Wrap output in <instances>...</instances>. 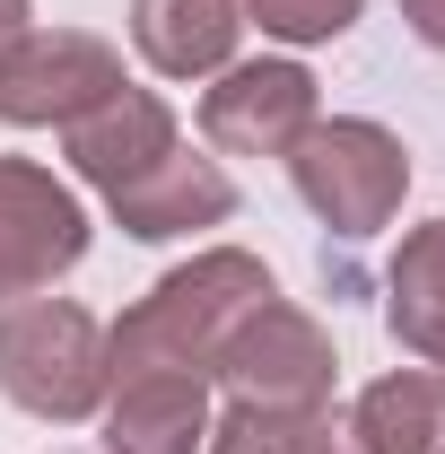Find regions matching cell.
I'll use <instances>...</instances> for the list:
<instances>
[{"mask_svg":"<svg viewBox=\"0 0 445 454\" xmlns=\"http://www.w3.org/2000/svg\"><path fill=\"white\" fill-rule=\"evenodd\" d=\"M262 297H279V280L262 271V254H245V245H210V254L175 262L167 280L105 333V376L113 385L122 376H210L227 333Z\"/></svg>","mask_w":445,"mask_h":454,"instance_id":"obj_1","label":"cell"},{"mask_svg":"<svg viewBox=\"0 0 445 454\" xmlns=\"http://www.w3.org/2000/svg\"><path fill=\"white\" fill-rule=\"evenodd\" d=\"M0 394L18 402L27 419H53V428H79L97 419L113 394L105 376V324L70 297H18L0 306Z\"/></svg>","mask_w":445,"mask_h":454,"instance_id":"obj_2","label":"cell"},{"mask_svg":"<svg viewBox=\"0 0 445 454\" xmlns=\"http://www.w3.org/2000/svg\"><path fill=\"white\" fill-rule=\"evenodd\" d=\"M288 184H297V201L332 227V236L358 245V236H385L402 219L410 149L393 140L385 122H367V114H332V122H315L288 149Z\"/></svg>","mask_w":445,"mask_h":454,"instance_id":"obj_3","label":"cell"},{"mask_svg":"<svg viewBox=\"0 0 445 454\" xmlns=\"http://www.w3.org/2000/svg\"><path fill=\"white\" fill-rule=\"evenodd\" d=\"M227 385V402H271V411H324L340 385V358H332V333L306 315V306H288V297H262L236 333H227L219 367H210Z\"/></svg>","mask_w":445,"mask_h":454,"instance_id":"obj_4","label":"cell"},{"mask_svg":"<svg viewBox=\"0 0 445 454\" xmlns=\"http://www.w3.org/2000/svg\"><path fill=\"white\" fill-rule=\"evenodd\" d=\"M88 262V210L53 167L35 158H0V306L44 297Z\"/></svg>","mask_w":445,"mask_h":454,"instance_id":"obj_5","label":"cell"},{"mask_svg":"<svg viewBox=\"0 0 445 454\" xmlns=\"http://www.w3.org/2000/svg\"><path fill=\"white\" fill-rule=\"evenodd\" d=\"M122 88V53L88 27H27L0 61V122L18 131H61L88 106H105Z\"/></svg>","mask_w":445,"mask_h":454,"instance_id":"obj_6","label":"cell"},{"mask_svg":"<svg viewBox=\"0 0 445 454\" xmlns=\"http://www.w3.org/2000/svg\"><path fill=\"white\" fill-rule=\"evenodd\" d=\"M315 122H324V97L306 61H227L219 88L201 97V140L219 158H288Z\"/></svg>","mask_w":445,"mask_h":454,"instance_id":"obj_7","label":"cell"},{"mask_svg":"<svg viewBox=\"0 0 445 454\" xmlns=\"http://www.w3.org/2000/svg\"><path fill=\"white\" fill-rule=\"evenodd\" d=\"M105 210H113L122 236L167 245V236H192V227H227V219H236V184H227L219 158H192V149L175 140L158 167H140L131 184H113Z\"/></svg>","mask_w":445,"mask_h":454,"instance_id":"obj_8","label":"cell"},{"mask_svg":"<svg viewBox=\"0 0 445 454\" xmlns=\"http://www.w3.org/2000/svg\"><path fill=\"white\" fill-rule=\"evenodd\" d=\"M175 149V114H167V97H149V88H113L105 106H88L79 122H61V158L88 175L97 192H113V184H131L140 167H158Z\"/></svg>","mask_w":445,"mask_h":454,"instance_id":"obj_9","label":"cell"},{"mask_svg":"<svg viewBox=\"0 0 445 454\" xmlns=\"http://www.w3.org/2000/svg\"><path fill=\"white\" fill-rule=\"evenodd\" d=\"M210 376H122L105 394V454H201Z\"/></svg>","mask_w":445,"mask_h":454,"instance_id":"obj_10","label":"cell"},{"mask_svg":"<svg viewBox=\"0 0 445 454\" xmlns=\"http://www.w3.org/2000/svg\"><path fill=\"white\" fill-rule=\"evenodd\" d=\"M245 35V0H131V44L158 79H219Z\"/></svg>","mask_w":445,"mask_h":454,"instance_id":"obj_11","label":"cell"},{"mask_svg":"<svg viewBox=\"0 0 445 454\" xmlns=\"http://www.w3.org/2000/svg\"><path fill=\"white\" fill-rule=\"evenodd\" d=\"M385 324L393 340L445 385V227H410L385 271Z\"/></svg>","mask_w":445,"mask_h":454,"instance_id":"obj_12","label":"cell"},{"mask_svg":"<svg viewBox=\"0 0 445 454\" xmlns=\"http://www.w3.org/2000/svg\"><path fill=\"white\" fill-rule=\"evenodd\" d=\"M358 454H445V385L428 367H393L349 402Z\"/></svg>","mask_w":445,"mask_h":454,"instance_id":"obj_13","label":"cell"},{"mask_svg":"<svg viewBox=\"0 0 445 454\" xmlns=\"http://www.w3.org/2000/svg\"><path fill=\"white\" fill-rule=\"evenodd\" d=\"M306 411H271V402H227L210 411V446L201 454H297Z\"/></svg>","mask_w":445,"mask_h":454,"instance_id":"obj_14","label":"cell"},{"mask_svg":"<svg viewBox=\"0 0 445 454\" xmlns=\"http://www.w3.org/2000/svg\"><path fill=\"white\" fill-rule=\"evenodd\" d=\"M358 9L367 0H245V18L279 44H332V35L358 27Z\"/></svg>","mask_w":445,"mask_h":454,"instance_id":"obj_15","label":"cell"},{"mask_svg":"<svg viewBox=\"0 0 445 454\" xmlns=\"http://www.w3.org/2000/svg\"><path fill=\"white\" fill-rule=\"evenodd\" d=\"M297 454H358V437H349V419H332V402H324V411H306Z\"/></svg>","mask_w":445,"mask_h":454,"instance_id":"obj_16","label":"cell"},{"mask_svg":"<svg viewBox=\"0 0 445 454\" xmlns=\"http://www.w3.org/2000/svg\"><path fill=\"white\" fill-rule=\"evenodd\" d=\"M402 18H410V35L428 53H445V0H402Z\"/></svg>","mask_w":445,"mask_h":454,"instance_id":"obj_17","label":"cell"},{"mask_svg":"<svg viewBox=\"0 0 445 454\" xmlns=\"http://www.w3.org/2000/svg\"><path fill=\"white\" fill-rule=\"evenodd\" d=\"M27 18H35V9H27V0H0V61H9V44H18V35H27Z\"/></svg>","mask_w":445,"mask_h":454,"instance_id":"obj_18","label":"cell"}]
</instances>
